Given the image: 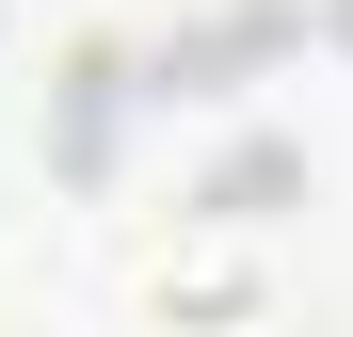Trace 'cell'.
Listing matches in <instances>:
<instances>
[{"label":"cell","mask_w":353,"mask_h":337,"mask_svg":"<svg viewBox=\"0 0 353 337\" xmlns=\"http://www.w3.org/2000/svg\"><path fill=\"white\" fill-rule=\"evenodd\" d=\"M145 289H161L176 321H241V305L273 289V257H257V225L225 209V225H193V241H161V257H145Z\"/></svg>","instance_id":"1"}]
</instances>
